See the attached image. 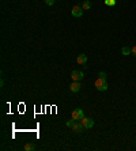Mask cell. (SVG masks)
Wrapping results in <instances>:
<instances>
[{"label": "cell", "instance_id": "obj_1", "mask_svg": "<svg viewBox=\"0 0 136 151\" xmlns=\"http://www.w3.org/2000/svg\"><path fill=\"white\" fill-rule=\"evenodd\" d=\"M95 88H97L98 91H106V90H107L106 79H102V78L95 79Z\"/></svg>", "mask_w": 136, "mask_h": 151}, {"label": "cell", "instance_id": "obj_2", "mask_svg": "<svg viewBox=\"0 0 136 151\" xmlns=\"http://www.w3.org/2000/svg\"><path fill=\"white\" fill-rule=\"evenodd\" d=\"M79 121L83 124V127H84L86 129H90V128H93L94 127V120L90 119V117H83V119L79 120Z\"/></svg>", "mask_w": 136, "mask_h": 151}, {"label": "cell", "instance_id": "obj_3", "mask_svg": "<svg viewBox=\"0 0 136 151\" xmlns=\"http://www.w3.org/2000/svg\"><path fill=\"white\" fill-rule=\"evenodd\" d=\"M71 78H72V81H75V82H80L84 78V74H83L82 71H78V70H74L71 72Z\"/></svg>", "mask_w": 136, "mask_h": 151}, {"label": "cell", "instance_id": "obj_4", "mask_svg": "<svg viewBox=\"0 0 136 151\" xmlns=\"http://www.w3.org/2000/svg\"><path fill=\"white\" fill-rule=\"evenodd\" d=\"M83 8L80 7V6H74L72 7V11H71V14H72V17H75V18H80L83 15Z\"/></svg>", "mask_w": 136, "mask_h": 151}, {"label": "cell", "instance_id": "obj_5", "mask_svg": "<svg viewBox=\"0 0 136 151\" xmlns=\"http://www.w3.org/2000/svg\"><path fill=\"white\" fill-rule=\"evenodd\" d=\"M71 128H72V131H74L75 134H82L83 131L86 129V128L83 127V124L80 123V121H79V123H76V121H75V124H74V125H72Z\"/></svg>", "mask_w": 136, "mask_h": 151}, {"label": "cell", "instance_id": "obj_6", "mask_svg": "<svg viewBox=\"0 0 136 151\" xmlns=\"http://www.w3.org/2000/svg\"><path fill=\"white\" fill-rule=\"evenodd\" d=\"M83 117H84V113H83L82 109H79V108L74 109V112H72V119L74 120H82Z\"/></svg>", "mask_w": 136, "mask_h": 151}, {"label": "cell", "instance_id": "obj_7", "mask_svg": "<svg viewBox=\"0 0 136 151\" xmlns=\"http://www.w3.org/2000/svg\"><path fill=\"white\" fill-rule=\"evenodd\" d=\"M76 63H78L79 65H86V63H87V55H84V53L78 55V57H76Z\"/></svg>", "mask_w": 136, "mask_h": 151}, {"label": "cell", "instance_id": "obj_8", "mask_svg": "<svg viewBox=\"0 0 136 151\" xmlns=\"http://www.w3.org/2000/svg\"><path fill=\"white\" fill-rule=\"evenodd\" d=\"M80 87H82L80 83H79V82H75V81H72V83L69 84V90H71L72 93H78L79 90H80Z\"/></svg>", "mask_w": 136, "mask_h": 151}, {"label": "cell", "instance_id": "obj_9", "mask_svg": "<svg viewBox=\"0 0 136 151\" xmlns=\"http://www.w3.org/2000/svg\"><path fill=\"white\" fill-rule=\"evenodd\" d=\"M121 53L124 55V56H128V55H131V53H132V49H131V48H128V46H122Z\"/></svg>", "mask_w": 136, "mask_h": 151}, {"label": "cell", "instance_id": "obj_10", "mask_svg": "<svg viewBox=\"0 0 136 151\" xmlns=\"http://www.w3.org/2000/svg\"><path fill=\"white\" fill-rule=\"evenodd\" d=\"M82 8L84 11H87V10H90V8H91V3H90L89 0H84V1H83V6H82Z\"/></svg>", "mask_w": 136, "mask_h": 151}, {"label": "cell", "instance_id": "obj_11", "mask_svg": "<svg viewBox=\"0 0 136 151\" xmlns=\"http://www.w3.org/2000/svg\"><path fill=\"white\" fill-rule=\"evenodd\" d=\"M25 148L26 151H33V150H36V146H34V144L33 143H27V144H25Z\"/></svg>", "mask_w": 136, "mask_h": 151}, {"label": "cell", "instance_id": "obj_12", "mask_svg": "<svg viewBox=\"0 0 136 151\" xmlns=\"http://www.w3.org/2000/svg\"><path fill=\"white\" fill-rule=\"evenodd\" d=\"M104 3H105V6H109V7H113V6H116V0H105Z\"/></svg>", "mask_w": 136, "mask_h": 151}, {"label": "cell", "instance_id": "obj_13", "mask_svg": "<svg viewBox=\"0 0 136 151\" xmlns=\"http://www.w3.org/2000/svg\"><path fill=\"white\" fill-rule=\"evenodd\" d=\"M98 76H99V78H102V79H106V78H107V75H106V72H104V71H101L99 74H98Z\"/></svg>", "mask_w": 136, "mask_h": 151}, {"label": "cell", "instance_id": "obj_14", "mask_svg": "<svg viewBox=\"0 0 136 151\" xmlns=\"http://www.w3.org/2000/svg\"><path fill=\"white\" fill-rule=\"evenodd\" d=\"M75 121H76V120H74V119L69 120V121H67V127H69V128H71V127L75 124Z\"/></svg>", "mask_w": 136, "mask_h": 151}, {"label": "cell", "instance_id": "obj_15", "mask_svg": "<svg viewBox=\"0 0 136 151\" xmlns=\"http://www.w3.org/2000/svg\"><path fill=\"white\" fill-rule=\"evenodd\" d=\"M45 3H47L48 6H53V4L56 3V0H45Z\"/></svg>", "mask_w": 136, "mask_h": 151}, {"label": "cell", "instance_id": "obj_16", "mask_svg": "<svg viewBox=\"0 0 136 151\" xmlns=\"http://www.w3.org/2000/svg\"><path fill=\"white\" fill-rule=\"evenodd\" d=\"M131 49H132V55H133V56L136 57V45H135V46H132Z\"/></svg>", "mask_w": 136, "mask_h": 151}]
</instances>
